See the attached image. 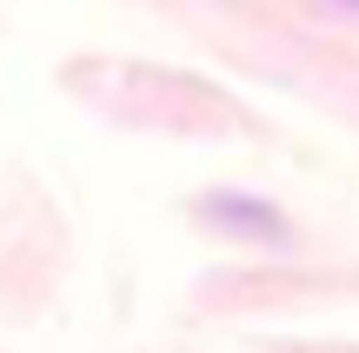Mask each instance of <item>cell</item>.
<instances>
[{"mask_svg":"<svg viewBox=\"0 0 359 353\" xmlns=\"http://www.w3.org/2000/svg\"><path fill=\"white\" fill-rule=\"evenodd\" d=\"M206 220L233 227V234H253V240H280V234H286V220H280L273 207H259V200H240V194L206 200Z\"/></svg>","mask_w":359,"mask_h":353,"instance_id":"obj_1","label":"cell"},{"mask_svg":"<svg viewBox=\"0 0 359 353\" xmlns=\"http://www.w3.org/2000/svg\"><path fill=\"white\" fill-rule=\"evenodd\" d=\"M346 7H359V0H346Z\"/></svg>","mask_w":359,"mask_h":353,"instance_id":"obj_2","label":"cell"}]
</instances>
